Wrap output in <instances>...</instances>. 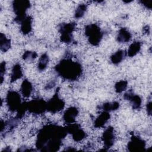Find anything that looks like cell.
Returning a JSON list of instances; mask_svg holds the SVG:
<instances>
[{"label": "cell", "mask_w": 152, "mask_h": 152, "mask_svg": "<svg viewBox=\"0 0 152 152\" xmlns=\"http://www.w3.org/2000/svg\"><path fill=\"white\" fill-rule=\"evenodd\" d=\"M140 3L143 5L146 8H148L149 10H151V8H152V1H140Z\"/></svg>", "instance_id": "cell-29"}, {"label": "cell", "mask_w": 152, "mask_h": 152, "mask_svg": "<svg viewBox=\"0 0 152 152\" xmlns=\"http://www.w3.org/2000/svg\"><path fill=\"white\" fill-rule=\"evenodd\" d=\"M32 18L27 15L20 24H21V31L24 34H27L31 31Z\"/></svg>", "instance_id": "cell-16"}, {"label": "cell", "mask_w": 152, "mask_h": 152, "mask_svg": "<svg viewBox=\"0 0 152 152\" xmlns=\"http://www.w3.org/2000/svg\"><path fill=\"white\" fill-rule=\"evenodd\" d=\"M131 34L126 28H121L118 33L116 39L119 43H126L131 39Z\"/></svg>", "instance_id": "cell-15"}, {"label": "cell", "mask_w": 152, "mask_h": 152, "mask_svg": "<svg viewBox=\"0 0 152 152\" xmlns=\"http://www.w3.org/2000/svg\"><path fill=\"white\" fill-rule=\"evenodd\" d=\"M49 63V57L48 55L46 53L43 54L40 58H39L38 65H37V68L40 71H42L45 70Z\"/></svg>", "instance_id": "cell-22"}, {"label": "cell", "mask_w": 152, "mask_h": 152, "mask_svg": "<svg viewBox=\"0 0 152 152\" xmlns=\"http://www.w3.org/2000/svg\"><path fill=\"white\" fill-rule=\"evenodd\" d=\"M141 44L140 42H134L131 43L128 49L127 54L129 57H133L135 56L141 50Z\"/></svg>", "instance_id": "cell-19"}, {"label": "cell", "mask_w": 152, "mask_h": 152, "mask_svg": "<svg viewBox=\"0 0 152 152\" xmlns=\"http://www.w3.org/2000/svg\"><path fill=\"white\" fill-rule=\"evenodd\" d=\"M145 141L140 137L133 135L128 143L127 148L129 151H139L145 149Z\"/></svg>", "instance_id": "cell-10"}, {"label": "cell", "mask_w": 152, "mask_h": 152, "mask_svg": "<svg viewBox=\"0 0 152 152\" xmlns=\"http://www.w3.org/2000/svg\"><path fill=\"white\" fill-rule=\"evenodd\" d=\"M6 64L5 62H2L1 64V66H0V73H1V84L4 81V75L5 72L6 71Z\"/></svg>", "instance_id": "cell-28"}, {"label": "cell", "mask_w": 152, "mask_h": 152, "mask_svg": "<svg viewBox=\"0 0 152 152\" xmlns=\"http://www.w3.org/2000/svg\"><path fill=\"white\" fill-rule=\"evenodd\" d=\"M27 110V102H23L17 110V115L15 117L18 119L22 118L24 116Z\"/></svg>", "instance_id": "cell-26"}, {"label": "cell", "mask_w": 152, "mask_h": 152, "mask_svg": "<svg viewBox=\"0 0 152 152\" xmlns=\"http://www.w3.org/2000/svg\"><path fill=\"white\" fill-rule=\"evenodd\" d=\"M78 110L76 107L71 106L68 108L64 112L63 119L65 123L67 124L74 123L76 117L78 116Z\"/></svg>", "instance_id": "cell-13"}, {"label": "cell", "mask_w": 152, "mask_h": 152, "mask_svg": "<svg viewBox=\"0 0 152 152\" xmlns=\"http://www.w3.org/2000/svg\"><path fill=\"white\" fill-rule=\"evenodd\" d=\"M110 115L109 112L103 111L100 114V115L96 119L94 122V126L95 128H101L103 127L108 120L110 119Z\"/></svg>", "instance_id": "cell-14"}, {"label": "cell", "mask_w": 152, "mask_h": 152, "mask_svg": "<svg viewBox=\"0 0 152 152\" xmlns=\"http://www.w3.org/2000/svg\"><path fill=\"white\" fill-rule=\"evenodd\" d=\"M23 76V72L21 69V66L20 64H15L11 71V77H10V82L14 83L18 79H20Z\"/></svg>", "instance_id": "cell-18"}, {"label": "cell", "mask_w": 152, "mask_h": 152, "mask_svg": "<svg viewBox=\"0 0 152 152\" xmlns=\"http://www.w3.org/2000/svg\"><path fill=\"white\" fill-rule=\"evenodd\" d=\"M47 102L43 99L36 98L27 102V110L34 115H40L47 110Z\"/></svg>", "instance_id": "cell-6"}, {"label": "cell", "mask_w": 152, "mask_h": 152, "mask_svg": "<svg viewBox=\"0 0 152 152\" xmlns=\"http://www.w3.org/2000/svg\"><path fill=\"white\" fill-rule=\"evenodd\" d=\"M128 86V82L125 80H121L115 84V89L116 93H121L125 91Z\"/></svg>", "instance_id": "cell-24"}, {"label": "cell", "mask_w": 152, "mask_h": 152, "mask_svg": "<svg viewBox=\"0 0 152 152\" xmlns=\"http://www.w3.org/2000/svg\"><path fill=\"white\" fill-rule=\"evenodd\" d=\"M102 140L104 143L105 150H107L113 145L115 140V135L113 127L110 126L105 129L103 133Z\"/></svg>", "instance_id": "cell-11"}, {"label": "cell", "mask_w": 152, "mask_h": 152, "mask_svg": "<svg viewBox=\"0 0 152 152\" xmlns=\"http://www.w3.org/2000/svg\"><path fill=\"white\" fill-rule=\"evenodd\" d=\"M6 103L10 111H17L22 103L20 94L14 90L8 91L6 96Z\"/></svg>", "instance_id": "cell-7"}, {"label": "cell", "mask_w": 152, "mask_h": 152, "mask_svg": "<svg viewBox=\"0 0 152 152\" xmlns=\"http://www.w3.org/2000/svg\"><path fill=\"white\" fill-rule=\"evenodd\" d=\"M20 90L24 97H28L33 91V86L28 80L25 79L22 82Z\"/></svg>", "instance_id": "cell-17"}, {"label": "cell", "mask_w": 152, "mask_h": 152, "mask_svg": "<svg viewBox=\"0 0 152 152\" xmlns=\"http://www.w3.org/2000/svg\"><path fill=\"white\" fill-rule=\"evenodd\" d=\"M30 2L27 0H15L12 2V9L15 14L14 20L20 23L27 15V10L30 7Z\"/></svg>", "instance_id": "cell-4"}, {"label": "cell", "mask_w": 152, "mask_h": 152, "mask_svg": "<svg viewBox=\"0 0 152 152\" xmlns=\"http://www.w3.org/2000/svg\"><path fill=\"white\" fill-rule=\"evenodd\" d=\"M47 110L52 113H57L62 110L65 107V102L58 96V90L53 97L47 102Z\"/></svg>", "instance_id": "cell-8"}, {"label": "cell", "mask_w": 152, "mask_h": 152, "mask_svg": "<svg viewBox=\"0 0 152 152\" xmlns=\"http://www.w3.org/2000/svg\"><path fill=\"white\" fill-rule=\"evenodd\" d=\"M55 85V83L53 81H51L50 83H49L48 84V85H47L46 87V88H48V89L51 88L53 87Z\"/></svg>", "instance_id": "cell-31"}, {"label": "cell", "mask_w": 152, "mask_h": 152, "mask_svg": "<svg viewBox=\"0 0 152 152\" xmlns=\"http://www.w3.org/2000/svg\"><path fill=\"white\" fill-rule=\"evenodd\" d=\"M0 47L1 50L2 52H7L11 47V40L7 38L5 34L1 33L0 36Z\"/></svg>", "instance_id": "cell-21"}, {"label": "cell", "mask_w": 152, "mask_h": 152, "mask_svg": "<svg viewBox=\"0 0 152 152\" xmlns=\"http://www.w3.org/2000/svg\"><path fill=\"white\" fill-rule=\"evenodd\" d=\"M76 27V23L70 22L61 24L59 28V31L61 33V41L65 43H70L73 40L72 33Z\"/></svg>", "instance_id": "cell-5"}, {"label": "cell", "mask_w": 152, "mask_h": 152, "mask_svg": "<svg viewBox=\"0 0 152 152\" xmlns=\"http://www.w3.org/2000/svg\"><path fill=\"white\" fill-rule=\"evenodd\" d=\"M37 56V53L36 52H31V51L27 50L23 53L22 58L24 60L32 61L35 58H36Z\"/></svg>", "instance_id": "cell-27"}, {"label": "cell", "mask_w": 152, "mask_h": 152, "mask_svg": "<svg viewBox=\"0 0 152 152\" xmlns=\"http://www.w3.org/2000/svg\"><path fill=\"white\" fill-rule=\"evenodd\" d=\"M67 133H69L72 136V139L77 142L83 140L86 137V132L81 128L80 125L77 124H69L65 126Z\"/></svg>", "instance_id": "cell-9"}, {"label": "cell", "mask_w": 152, "mask_h": 152, "mask_svg": "<svg viewBox=\"0 0 152 152\" xmlns=\"http://www.w3.org/2000/svg\"><path fill=\"white\" fill-rule=\"evenodd\" d=\"M86 10H87V5L86 4H82L79 5L75 11V14H74L75 18H80L83 17L84 16Z\"/></svg>", "instance_id": "cell-25"}, {"label": "cell", "mask_w": 152, "mask_h": 152, "mask_svg": "<svg viewBox=\"0 0 152 152\" xmlns=\"http://www.w3.org/2000/svg\"><path fill=\"white\" fill-rule=\"evenodd\" d=\"M125 55L124 50H118L110 56V61L113 64H118L124 59Z\"/></svg>", "instance_id": "cell-20"}, {"label": "cell", "mask_w": 152, "mask_h": 152, "mask_svg": "<svg viewBox=\"0 0 152 152\" xmlns=\"http://www.w3.org/2000/svg\"><path fill=\"white\" fill-rule=\"evenodd\" d=\"M85 34L88 42L93 46H97L103 37V33L96 24H90L85 27Z\"/></svg>", "instance_id": "cell-3"}, {"label": "cell", "mask_w": 152, "mask_h": 152, "mask_svg": "<svg viewBox=\"0 0 152 152\" xmlns=\"http://www.w3.org/2000/svg\"><path fill=\"white\" fill-rule=\"evenodd\" d=\"M67 134L65 127L54 124L46 125L38 132L36 147L41 151H56Z\"/></svg>", "instance_id": "cell-1"}, {"label": "cell", "mask_w": 152, "mask_h": 152, "mask_svg": "<svg viewBox=\"0 0 152 152\" xmlns=\"http://www.w3.org/2000/svg\"><path fill=\"white\" fill-rule=\"evenodd\" d=\"M147 112L148 113V115H151V102L150 101L147 104Z\"/></svg>", "instance_id": "cell-30"}, {"label": "cell", "mask_w": 152, "mask_h": 152, "mask_svg": "<svg viewBox=\"0 0 152 152\" xmlns=\"http://www.w3.org/2000/svg\"><path fill=\"white\" fill-rule=\"evenodd\" d=\"M56 72L64 80L75 81L81 75L83 68L80 63L70 58L62 59L55 68Z\"/></svg>", "instance_id": "cell-2"}, {"label": "cell", "mask_w": 152, "mask_h": 152, "mask_svg": "<svg viewBox=\"0 0 152 152\" xmlns=\"http://www.w3.org/2000/svg\"><path fill=\"white\" fill-rule=\"evenodd\" d=\"M124 98L129 100L134 109H139L141 106L142 99L138 95L134 94L132 90H129L124 95Z\"/></svg>", "instance_id": "cell-12"}, {"label": "cell", "mask_w": 152, "mask_h": 152, "mask_svg": "<svg viewBox=\"0 0 152 152\" xmlns=\"http://www.w3.org/2000/svg\"><path fill=\"white\" fill-rule=\"evenodd\" d=\"M119 107V103L118 102H107L102 105V108L104 111L110 112L113 110H116Z\"/></svg>", "instance_id": "cell-23"}]
</instances>
